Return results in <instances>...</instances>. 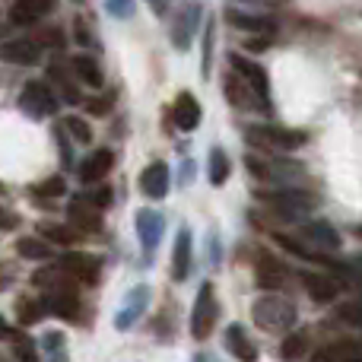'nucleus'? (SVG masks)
<instances>
[{"mask_svg": "<svg viewBox=\"0 0 362 362\" xmlns=\"http://www.w3.org/2000/svg\"><path fill=\"white\" fill-rule=\"evenodd\" d=\"M105 6H108V13L118 19L134 16V0H105Z\"/></svg>", "mask_w": 362, "mask_h": 362, "instance_id": "36", "label": "nucleus"}, {"mask_svg": "<svg viewBox=\"0 0 362 362\" xmlns=\"http://www.w3.org/2000/svg\"><path fill=\"white\" fill-rule=\"evenodd\" d=\"M140 191L146 197L159 200L169 194V165L165 163H150L144 172H140Z\"/></svg>", "mask_w": 362, "mask_h": 362, "instance_id": "12", "label": "nucleus"}, {"mask_svg": "<svg viewBox=\"0 0 362 362\" xmlns=\"http://www.w3.org/2000/svg\"><path fill=\"white\" fill-rule=\"evenodd\" d=\"M226 346H229V353L232 356H238V359H255L257 356V350L251 346V340H248V334H245L242 325L226 327Z\"/></svg>", "mask_w": 362, "mask_h": 362, "instance_id": "25", "label": "nucleus"}, {"mask_svg": "<svg viewBox=\"0 0 362 362\" xmlns=\"http://www.w3.org/2000/svg\"><path fill=\"white\" fill-rule=\"evenodd\" d=\"M38 45H51V48H61V45H64L61 29H45L42 38H38Z\"/></svg>", "mask_w": 362, "mask_h": 362, "instance_id": "39", "label": "nucleus"}, {"mask_svg": "<svg viewBox=\"0 0 362 362\" xmlns=\"http://www.w3.org/2000/svg\"><path fill=\"white\" fill-rule=\"evenodd\" d=\"M226 99H229L232 108H251V105H264V102H267V99H261L238 74L226 76Z\"/></svg>", "mask_w": 362, "mask_h": 362, "instance_id": "15", "label": "nucleus"}, {"mask_svg": "<svg viewBox=\"0 0 362 362\" xmlns=\"http://www.w3.org/2000/svg\"><path fill=\"white\" fill-rule=\"evenodd\" d=\"M54 0H13L10 6V23L13 25H35L45 13H51Z\"/></svg>", "mask_w": 362, "mask_h": 362, "instance_id": "13", "label": "nucleus"}, {"mask_svg": "<svg viewBox=\"0 0 362 362\" xmlns=\"http://www.w3.org/2000/svg\"><path fill=\"white\" fill-rule=\"evenodd\" d=\"M42 305L48 308L51 315L57 318H76L80 315V296H76L74 283H51L45 286V296H42Z\"/></svg>", "mask_w": 362, "mask_h": 362, "instance_id": "5", "label": "nucleus"}, {"mask_svg": "<svg viewBox=\"0 0 362 362\" xmlns=\"http://www.w3.org/2000/svg\"><path fill=\"white\" fill-rule=\"evenodd\" d=\"M261 200H267L270 206H274L276 216H286V219H296L302 216L305 210H312L315 197L305 191H299V187H283V191H270V194H261Z\"/></svg>", "mask_w": 362, "mask_h": 362, "instance_id": "4", "label": "nucleus"}, {"mask_svg": "<svg viewBox=\"0 0 362 362\" xmlns=\"http://www.w3.org/2000/svg\"><path fill=\"white\" fill-rule=\"evenodd\" d=\"M318 359H359L362 350L353 344H334V346H321L318 353H315Z\"/></svg>", "mask_w": 362, "mask_h": 362, "instance_id": "28", "label": "nucleus"}, {"mask_svg": "<svg viewBox=\"0 0 362 362\" xmlns=\"http://www.w3.org/2000/svg\"><path fill=\"white\" fill-rule=\"evenodd\" d=\"M0 57L10 64H23V67H32V64L42 61V45L29 42V38H16V42H6L0 48Z\"/></svg>", "mask_w": 362, "mask_h": 362, "instance_id": "14", "label": "nucleus"}, {"mask_svg": "<svg viewBox=\"0 0 362 362\" xmlns=\"http://www.w3.org/2000/svg\"><path fill=\"white\" fill-rule=\"evenodd\" d=\"M74 38H76L80 45H89V42H93V32H89V25H86V19H83V16L74 19Z\"/></svg>", "mask_w": 362, "mask_h": 362, "instance_id": "37", "label": "nucleus"}, {"mask_svg": "<svg viewBox=\"0 0 362 362\" xmlns=\"http://www.w3.org/2000/svg\"><path fill=\"white\" fill-rule=\"evenodd\" d=\"M302 235L308 238V242H315L318 248H325V251H337L340 248V235H337V229L334 226H327V223H308L305 229H302Z\"/></svg>", "mask_w": 362, "mask_h": 362, "instance_id": "24", "label": "nucleus"}, {"mask_svg": "<svg viewBox=\"0 0 362 362\" xmlns=\"http://www.w3.org/2000/svg\"><path fill=\"white\" fill-rule=\"evenodd\" d=\"M19 226V216L16 213H10V210H4V206H0V229L4 232H13Z\"/></svg>", "mask_w": 362, "mask_h": 362, "instance_id": "40", "label": "nucleus"}, {"mask_svg": "<svg viewBox=\"0 0 362 362\" xmlns=\"http://www.w3.org/2000/svg\"><path fill=\"white\" fill-rule=\"evenodd\" d=\"M112 108H115V95H112V93H108V95H99V99H86V112L99 115V118H105Z\"/></svg>", "mask_w": 362, "mask_h": 362, "instance_id": "35", "label": "nucleus"}, {"mask_svg": "<svg viewBox=\"0 0 362 362\" xmlns=\"http://www.w3.org/2000/svg\"><path fill=\"white\" fill-rule=\"evenodd\" d=\"M255 274H257V286L270 289V293H274V289H283V286H286V280H289V270L283 267L274 255H261V257H257V270H255Z\"/></svg>", "mask_w": 362, "mask_h": 362, "instance_id": "9", "label": "nucleus"}, {"mask_svg": "<svg viewBox=\"0 0 362 362\" xmlns=\"http://www.w3.org/2000/svg\"><path fill=\"white\" fill-rule=\"evenodd\" d=\"M226 19H229L235 29L257 32V35H270V32L276 29V23L270 16H251V13H238V10H229L226 13Z\"/></svg>", "mask_w": 362, "mask_h": 362, "instance_id": "20", "label": "nucleus"}, {"mask_svg": "<svg viewBox=\"0 0 362 362\" xmlns=\"http://www.w3.org/2000/svg\"><path fill=\"white\" fill-rule=\"evenodd\" d=\"M226 178H229V156L216 146V150L210 153V181L213 185H223Z\"/></svg>", "mask_w": 362, "mask_h": 362, "instance_id": "29", "label": "nucleus"}, {"mask_svg": "<svg viewBox=\"0 0 362 362\" xmlns=\"http://www.w3.org/2000/svg\"><path fill=\"white\" fill-rule=\"evenodd\" d=\"M19 108H23L29 118H51L57 112V99L48 89V83H25V89L19 93Z\"/></svg>", "mask_w": 362, "mask_h": 362, "instance_id": "3", "label": "nucleus"}, {"mask_svg": "<svg viewBox=\"0 0 362 362\" xmlns=\"http://www.w3.org/2000/svg\"><path fill=\"white\" fill-rule=\"evenodd\" d=\"M6 334H10V327H6V321L0 318V337H6Z\"/></svg>", "mask_w": 362, "mask_h": 362, "instance_id": "41", "label": "nucleus"}, {"mask_svg": "<svg viewBox=\"0 0 362 362\" xmlns=\"http://www.w3.org/2000/svg\"><path fill=\"white\" fill-rule=\"evenodd\" d=\"M163 229H165L163 213H156V210H140L137 213V232H140V238H144L146 251L156 248V242L163 238Z\"/></svg>", "mask_w": 362, "mask_h": 362, "instance_id": "16", "label": "nucleus"}, {"mask_svg": "<svg viewBox=\"0 0 362 362\" xmlns=\"http://www.w3.org/2000/svg\"><path fill=\"white\" fill-rule=\"evenodd\" d=\"M305 353V334H289L286 344H283V356L286 359H299Z\"/></svg>", "mask_w": 362, "mask_h": 362, "instance_id": "34", "label": "nucleus"}, {"mask_svg": "<svg viewBox=\"0 0 362 362\" xmlns=\"http://www.w3.org/2000/svg\"><path fill=\"white\" fill-rule=\"evenodd\" d=\"M194 23H197V6H181L175 25H172V42L175 48L185 51L191 45V35H194Z\"/></svg>", "mask_w": 362, "mask_h": 362, "instance_id": "23", "label": "nucleus"}, {"mask_svg": "<svg viewBox=\"0 0 362 362\" xmlns=\"http://www.w3.org/2000/svg\"><path fill=\"white\" fill-rule=\"evenodd\" d=\"M112 165H115V153L112 150L89 153V156L83 159V165H80V181L83 185H99V181L112 172Z\"/></svg>", "mask_w": 362, "mask_h": 362, "instance_id": "10", "label": "nucleus"}, {"mask_svg": "<svg viewBox=\"0 0 362 362\" xmlns=\"http://www.w3.org/2000/svg\"><path fill=\"white\" fill-rule=\"evenodd\" d=\"M251 315H255V325L264 327L270 334H280V331H289L296 325V305L289 299L276 293H267L251 305Z\"/></svg>", "mask_w": 362, "mask_h": 362, "instance_id": "1", "label": "nucleus"}, {"mask_svg": "<svg viewBox=\"0 0 362 362\" xmlns=\"http://www.w3.org/2000/svg\"><path fill=\"white\" fill-rule=\"evenodd\" d=\"M172 118L181 131H194L200 124V102L191 93H178L175 105H172Z\"/></svg>", "mask_w": 362, "mask_h": 362, "instance_id": "17", "label": "nucleus"}, {"mask_svg": "<svg viewBox=\"0 0 362 362\" xmlns=\"http://www.w3.org/2000/svg\"><path fill=\"white\" fill-rule=\"evenodd\" d=\"M232 67H235V74L242 76V80L248 83V86L255 89L257 95H261V99H267V95H270V80H267V70H264L261 64L245 61V57L232 54Z\"/></svg>", "mask_w": 362, "mask_h": 362, "instance_id": "11", "label": "nucleus"}, {"mask_svg": "<svg viewBox=\"0 0 362 362\" xmlns=\"http://www.w3.org/2000/svg\"><path fill=\"white\" fill-rule=\"evenodd\" d=\"M64 127H67V134L76 140V144H89V140H93V127H89V121L76 118V115H67V118H64Z\"/></svg>", "mask_w": 362, "mask_h": 362, "instance_id": "30", "label": "nucleus"}, {"mask_svg": "<svg viewBox=\"0 0 362 362\" xmlns=\"http://www.w3.org/2000/svg\"><path fill=\"white\" fill-rule=\"evenodd\" d=\"M89 200H93V204H99L102 210H105V206L112 204V187H105V185L93 187V191H89Z\"/></svg>", "mask_w": 362, "mask_h": 362, "instance_id": "38", "label": "nucleus"}, {"mask_svg": "<svg viewBox=\"0 0 362 362\" xmlns=\"http://www.w3.org/2000/svg\"><path fill=\"white\" fill-rule=\"evenodd\" d=\"M57 267L64 270V274L70 276V280H80V283H93L99 280V267L102 261L95 255H76V251H70V255L61 257V264Z\"/></svg>", "mask_w": 362, "mask_h": 362, "instance_id": "7", "label": "nucleus"}, {"mask_svg": "<svg viewBox=\"0 0 362 362\" xmlns=\"http://www.w3.org/2000/svg\"><path fill=\"white\" fill-rule=\"evenodd\" d=\"M191 274V232L181 229L175 238V251H172V280L181 283Z\"/></svg>", "mask_w": 362, "mask_h": 362, "instance_id": "18", "label": "nucleus"}, {"mask_svg": "<svg viewBox=\"0 0 362 362\" xmlns=\"http://www.w3.org/2000/svg\"><path fill=\"white\" fill-rule=\"evenodd\" d=\"M48 76H51V80H57V83H61V93H64V99H67V102H80V93H76V86H74V83H70V76L61 70V64H54V67L48 70Z\"/></svg>", "mask_w": 362, "mask_h": 362, "instance_id": "32", "label": "nucleus"}, {"mask_svg": "<svg viewBox=\"0 0 362 362\" xmlns=\"http://www.w3.org/2000/svg\"><path fill=\"white\" fill-rule=\"evenodd\" d=\"M216 325V299H213V283H204L194 299V308H191V334L194 340H206Z\"/></svg>", "mask_w": 362, "mask_h": 362, "instance_id": "2", "label": "nucleus"}, {"mask_svg": "<svg viewBox=\"0 0 362 362\" xmlns=\"http://www.w3.org/2000/svg\"><path fill=\"white\" fill-rule=\"evenodd\" d=\"M302 283L308 286V296H312L315 302H334L340 293V286L331 280V276L325 274H302Z\"/></svg>", "mask_w": 362, "mask_h": 362, "instance_id": "21", "label": "nucleus"}, {"mask_svg": "<svg viewBox=\"0 0 362 362\" xmlns=\"http://www.w3.org/2000/svg\"><path fill=\"white\" fill-rule=\"evenodd\" d=\"M38 235L51 238L54 245H64V248H70V245L80 242V229H74V226H61V223H42L38 226Z\"/></svg>", "mask_w": 362, "mask_h": 362, "instance_id": "26", "label": "nucleus"}, {"mask_svg": "<svg viewBox=\"0 0 362 362\" xmlns=\"http://www.w3.org/2000/svg\"><path fill=\"white\" fill-rule=\"evenodd\" d=\"M64 187H67V181H64V175H54V178L42 181V185L35 187V194H38V197H61Z\"/></svg>", "mask_w": 362, "mask_h": 362, "instance_id": "33", "label": "nucleus"}, {"mask_svg": "<svg viewBox=\"0 0 362 362\" xmlns=\"http://www.w3.org/2000/svg\"><path fill=\"white\" fill-rule=\"evenodd\" d=\"M70 223L76 226L80 232H99L102 229V206L99 204H93L89 200V194L86 197H74L70 200Z\"/></svg>", "mask_w": 362, "mask_h": 362, "instance_id": "8", "label": "nucleus"}, {"mask_svg": "<svg viewBox=\"0 0 362 362\" xmlns=\"http://www.w3.org/2000/svg\"><path fill=\"white\" fill-rule=\"evenodd\" d=\"M16 251L23 257H29V261H45V257H51V245L42 242V238H19Z\"/></svg>", "mask_w": 362, "mask_h": 362, "instance_id": "27", "label": "nucleus"}, {"mask_svg": "<svg viewBox=\"0 0 362 362\" xmlns=\"http://www.w3.org/2000/svg\"><path fill=\"white\" fill-rule=\"evenodd\" d=\"M45 305L38 299H19L16 302V315H19V325H35L42 318Z\"/></svg>", "mask_w": 362, "mask_h": 362, "instance_id": "31", "label": "nucleus"}, {"mask_svg": "<svg viewBox=\"0 0 362 362\" xmlns=\"http://www.w3.org/2000/svg\"><path fill=\"white\" fill-rule=\"evenodd\" d=\"M70 67H74V74L80 76L86 86H93V89H99L102 83H105V74H102L99 61H95L93 54H76L74 61H70Z\"/></svg>", "mask_w": 362, "mask_h": 362, "instance_id": "22", "label": "nucleus"}, {"mask_svg": "<svg viewBox=\"0 0 362 362\" xmlns=\"http://www.w3.org/2000/svg\"><path fill=\"white\" fill-rule=\"evenodd\" d=\"M146 302H150V289L137 286L131 296H127V302H124V308L118 312V321H115V325H118L121 331H127V327L134 325V318H137V315L146 308Z\"/></svg>", "mask_w": 362, "mask_h": 362, "instance_id": "19", "label": "nucleus"}, {"mask_svg": "<svg viewBox=\"0 0 362 362\" xmlns=\"http://www.w3.org/2000/svg\"><path fill=\"white\" fill-rule=\"evenodd\" d=\"M248 140L264 150H296L305 144V131H286V127H248Z\"/></svg>", "mask_w": 362, "mask_h": 362, "instance_id": "6", "label": "nucleus"}]
</instances>
